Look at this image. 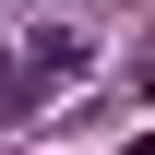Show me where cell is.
<instances>
[{"label": "cell", "instance_id": "cell-1", "mask_svg": "<svg viewBox=\"0 0 155 155\" xmlns=\"http://www.w3.org/2000/svg\"><path fill=\"white\" fill-rule=\"evenodd\" d=\"M84 60H96L84 36H24L12 60H0V119H24L36 96H60V84H84Z\"/></svg>", "mask_w": 155, "mask_h": 155}]
</instances>
